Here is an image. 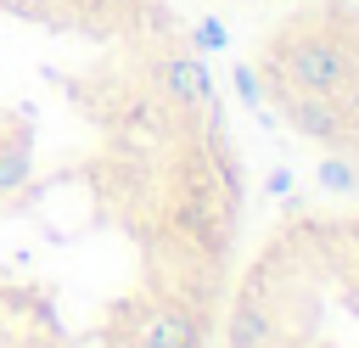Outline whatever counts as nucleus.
<instances>
[{"mask_svg":"<svg viewBox=\"0 0 359 348\" xmlns=\"http://www.w3.org/2000/svg\"><path fill=\"white\" fill-rule=\"evenodd\" d=\"M280 73H286V84H297V90L342 95V84H348L359 67H353V56H348L337 39L309 34V39H286V51H280Z\"/></svg>","mask_w":359,"mask_h":348,"instance_id":"f257e3e1","label":"nucleus"},{"mask_svg":"<svg viewBox=\"0 0 359 348\" xmlns=\"http://www.w3.org/2000/svg\"><path fill=\"white\" fill-rule=\"evenodd\" d=\"M135 337H146L151 348H202V314L185 303H151L140 314Z\"/></svg>","mask_w":359,"mask_h":348,"instance_id":"f03ea898","label":"nucleus"},{"mask_svg":"<svg viewBox=\"0 0 359 348\" xmlns=\"http://www.w3.org/2000/svg\"><path fill=\"white\" fill-rule=\"evenodd\" d=\"M286 118H292V129L309 135V140H342V135H348V112L337 107V95L297 90V95L286 101Z\"/></svg>","mask_w":359,"mask_h":348,"instance_id":"7ed1b4c3","label":"nucleus"},{"mask_svg":"<svg viewBox=\"0 0 359 348\" xmlns=\"http://www.w3.org/2000/svg\"><path fill=\"white\" fill-rule=\"evenodd\" d=\"M157 84H163V95L180 101V107H191V101L208 95V73H202L191 56H168V62H157Z\"/></svg>","mask_w":359,"mask_h":348,"instance_id":"20e7f679","label":"nucleus"},{"mask_svg":"<svg viewBox=\"0 0 359 348\" xmlns=\"http://www.w3.org/2000/svg\"><path fill=\"white\" fill-rule=\"evenodd\" d=\"M269 337H275V320H269V309H264V303H252V297H241V303L230 309L224 342H230V348H264Z\"/></svg>","mask_w":359,"mask_h":348,"instance_id":"39448f33","label":"nucleus"},{"mask_svg":"<svg viewBox=\"0 0 359 348\" xmlns=\"http://www.w3.org/2000/svg\"><path fill=\"white\" fill-rule=\"evenodd\" d=\"M353 247H359V219H353Z\"/></svg>","mask_w":359,"mask_h":348,"instance_id":"423d86ee","label":"nucleus"},{"mask_svg":"<svg viewBox=\"0 0 359 348\" xmlns=\"http://www.w3.org/2000/svg\"><path fill=\"white\" fill-rule=\"evenodd\" d=\"M112 6H129V0H112Z\"/></svg>","mask_w":359,"mask_h":348,"instance_id":"0eeeda50","label":"nucleus"}]
</instances>
